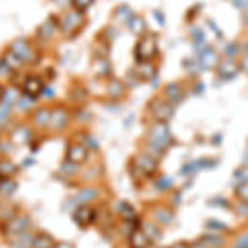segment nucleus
<instances>
[{"instance_id": "f257e3e1", "label": "nucleus", "mask_w": 248, "mask_h": 248, "mask_svg": "<svg viewBox=\"0 0 248 248\" xmlns=\"http://www.w3.org/2000/svg\"><path fill=\"white\" fill-rule=\"evenodd\" d=\"M146 142L154 144V146L161 147V149H164V151L169 149L172 144H174V136H172V133H170L169 124L154 121V124H151L149 131H147Z\"/></svg>"}, {"instance_id": "f03ea898", "label": "nucleus", "mask_w": 248, "mask_h": 248, "mask_svg": "<svg viewBox=\"0 0 248 248\" xmlns=\"http://www.w3.org/2000/svg\"><path fill=\"white\" fill-rule=\"evenodd\" d=\"M157 55V35L154 33H144L141 38L138 40L134 48V57L136 62H153L154 57Z\"/></svg>"}, {"instance_id": "7ed1b4c3", "label": "nucleus", "mask_w": 248, "mask_h": 248, "mask_svg": "<svg viewBox=\"0 0 248 248\" xmlns=\"http://www.w3.org/2000/svg\"><path fill=\"white\" fill-rule=\"evenodd\" d=\"M85 23H86L85 14L73 9V10L66 12V14L58 20V29L65 37H75V35L85 27Z\"/></svg>"}, {"instance_id": "20e7f679", "label": "nucleus", "mask_w": 248, "mask_h": 248, "mask_svg": "<svg viewBox=\"0 0 248 248\" xmlns=\"http://www.w3.org/2000/svg\"><path fill=\"white\" fill-rule=\"evenodd\" d=\"M157 170V159L146 153H139L131 159V172L134 177H151Z\"/></svg>"}, {"instance_id": "39448f33", "label": "nucleus", "mask_w": 248, "mask_h": 248, "mask_svg": "<svg viewBox=\"0 0 248 248\" xmlns=\"http://www.w3.org/2000/svg\"><path fill=\"white\" fill-rule=\"evenodd\" d=\"M147 111L154 118V121L159 123H169V119L174 116V105H170L164 96L153 98L147 105Z\"/></svg>"}, {"instance_id": "423d86ee", "label": "nucleus", "mask_w": 248, "mask_h": 248, "mask_svg": "<svg viewBox=\"0 0 248 248\" xmlns=\"http://www.w3.org/2000/svg\"><path fill=\"white\" fill-rule=\"evenodd\" d=\"M10 50L15 51L20 58L23 60V63H29V65H35L38 63V51L30 45V42L27 38H17L10 43Z\"/></svg>"}, {"instance_id": "0eeeda50", "label": "nucleus", "mask_w": 248, "mask_h": 248, "mask_svg": "<svg viewBox=\"0 0 248 248\" xmlns=\"http://www.w3.org/2000/svg\"><path fill=\"white\" fill-rule=\"evenodd\" d=\"M70 123V111H68L66 106L63 105H55L51 108V118H50V129L53 133H60L68 126Z\"/></svg>"}, {"instance_id": "6e6552de", "label": "nucleus", "mask_w": 248, "mask_h": 248, "mask_svg": "<svg viewBox=\"0 0 248 248\" xmlns=\"http://www.w3.org/2000/svg\"><path fill=\"white\" fill-rule=\"evenodd\" d=\"M215 70H217V77L220 79H223V81H230V79H233L238 75L240 65L235 62L233 58H222L218 62V65Z\"/></svg>"}, {"instance_id": "1a4fd4ad", "label": "nucleus", "mask_w": 248, "mask_h": 248, "mask_svg": "<svg viewBox=\"0 0 248 248\" xmlns=\"http://www.w3.org/2000/svg\"><path fill=\"white\" fill-rule=\"evenodd\" d=\"M45 90V83L38 77H27L22 83V93L30 99H38V96Z\"/></svg>"}, {"instance_id": "9d476101", "label": "nucleus", "mask_w": 248, "mask_h": 248, "mask_svg": "<svg viewBox=\"0 0 248 248\" xmlns=\"http://www.w3.org/2000/svg\"><path fill=\"white\" fill-rule=\"evenodd\" d=\"M88 159V147L83 142H71L66 147V161L71 164H79L86 162Z\"/></svg>"}, {"instance_id": "9b49d317", "label": "nucleus", "mask_w": 248, "mask_h": 248, "mask_svg": "<svg viewBox=\"0 0 248 248\" xmlns=\"http://www.w3.org/2000/svg\"><path fill=\"white\" fill-rule=\"evenodd\" d=\"M94 218H96L94 210L91 209L90 205H86V203H79L77 207V210L73 212V222L77 223L78 227H81V229L91 225V223L94 222Z\"/></svg>"}, {"instance_id": "f8f14e48", "label": "nucleus", "mask_w": 248, "mask_h": 248, "mask_svg": "<svg viewBox=\"0 0 248 248\" xmlns=\"http://www.w3.org/2000/svg\"><path fill=\"white\" fill-rule=\"evenodd\" d=\"M29 225H30V218L27 215H18V217H14L7 222L5 232L10 235H22L27 232Z\"/></svg>"}, {"instance_id": "ddd939ff", "label": "nucleus", "mask_w": 248, "mask_h": 248, "mask_svg": "<svg viewBox=\"0 0 248 248\" xmlns=\"http://www.w3.org/2000/svg\"><path fill=\"white\" fill-rule=\"evenodd\" d=\"M91 68H93L94 75L98 78H108L113 73V66H111V62L108 60V57H94Z\"/></svg>"}, {"instance_id": "4468645a", "label": "nucleus", "mask_w": 248, "mask_h": 248, "mask_svg": "<svg viewBox=\"0 0 248 248\" xmlns=\"http://www.w3.org/2000/svg\"><path fill=\"white\" fill-rule=\"evenodd\" d=\"M164 98L170 103V105H179L184 99V90L179 83H167L164 86Z\"/></svg>"}, {"instance_id": "2eb2a0df", "label": "nucleus", "mask_w": 248, "mask_h": 248, "mask_svg": "<svg viewBox=\"0 0 248 248\" xmlns=\"http://www.w3.org/2000/svg\"><path fill=\"white\" fill-rule=\"evenodd\" d=\"M50 118H51V109L46 106L37 108V109H33V113H31V121H33L35 126L40 127V129L50 126Z\"/></svg>"}, {"instance_id": "dca6fc26", "label": "nucleus", "mask_w": 248, "mask_h": 248, "mask_svg": "<svg viewBox=\"0 0 248 248\" xmlns=\"http://www.w3.org/2000/svg\"><path fill=\"white\" fill-rule=\"evenodd\" d=\"M197 60H199V63H201V68H217L220 62L218 53L212 46H207L205 50L199 55Z\"/></svg>"}, {"instance_id": "f3484780", "label": "nucleus", "mask_w": 248, "mask_h": 248, "mask_svg": "<svg viewBox=\"0 0 248 248\" xmlns=\"http://www.w3.org/2000/svg\"><path fill=\"white\" fill-rule=\"evenodd\" d=\"M129 245L133 248H147L151 245V240L147 238L142 229H134L129 233Z\"/></svg>"}, {"instance_id": "a211bd4d", "label": "nucleus", "mask_w": 248, "mask_h": 248, "mask_svg": "<svg viewBox=\"0 0 248 248\" xmlns=\"http://www.w3.org/2000/svg\"><path fill=\"white\" fill-rule=\"evenodd\" d=\"M155 66L153 65V62H142L138 65V70L134 71V75L138 77V79H142V81H149V79L154 78L155 75Z\"/></svg>"}, {"instance_id": "6ab92c4d", "label": "nucleus", "mask_w": 248, "mask_h": 248, "mask_svg": "<svg viewBox=\"0 0 248 248\" xmlns=\"http://www.w3.org/2000/svg\"><path fill=\"white\" fill-rule=\"evenodd\" d=\"M106 93L109 98H113V99H118V98H123L124 93H126V86H124V83L123 81H119V79H109L108 81V85H106Z\"/></svg>"}, {"instance_id": "aec40b11", "label": "nucleus", "mask_w": 248, "mask_h": 248, "mask_svg": "<svg viewBox=\"0 0 248 248\" xmlns=\"http://www.w3.org/2000/svg\"><path fill=\"white\" fill-rule=\"evenodd\" d=\"M0 58H2L3 62H5V65L10 68V71H18L20 68L23 66V60L20 58L18 55L15 53V51H12L10 48H9V50L3 51V55Z\"/></svg>"}, {"instance_id": "412c9836", "label": "nucleus", "mask_w": 248, "mask_h": 248, "mask_svg": "<svg viewBox=\"0 0 248 248\" xmlns=\"http://www.w3.org/2000/svg\"><path fill=\"white\" fill-rule=\"evenodd\" d=\"M57 27H58V20L55 17L48 18L46 22H43L42 25L38 27V35L42 38H51L55 35V31H57Z\"/></svg>"}, {"instance_id": "4be33fe9", "label": "nucleus", "mask_w": 248, "mask_h": 248, "mask_svg": "<svg viewBox=\"0 0 248 248\" xmlns=\"http://www.w3.org/2000/svg\"><path fill=\"white\" fill-rule=\"evenodd\" d=\"M55 240L51 235L45 233V232H38L33 237V242H31V248H53Z\"/></svg>"}, {"instance_id": "5701e85b", "label": "nucleus", "mask_w": 248, "mask_h": 248, "mask_svg": "<svg viewBox=\"0 0 248 248\" xmlns=\"http://www.w3.org/2000/svg\"><path fill=\"white\" fill-rule=\"evenodd\" d=\"M154 218L155 222L162 223V225H169L174 220V212L169 210L167 207H157V209H154Z\"/></svg>"}, {"instance_id": "b1692460", "label": "nucleus", "mask_w": 248, "mask_h": 248, "mask_svg": "<svg viewBox=\"0 0 248 248\" xmlns=\"http://www.w3.org/2000/svg\"><path fill=\"white\" fill-rule=\"evenodd\" d=\"M127 29L133 31L134 35H139V37H142V35L146 33V22H144L142 17H139V15H134V17L131 18V22L127 23Z\"/></svg>"}, {"instance_id": "393cba45", "label": "nucleus", "mask_w": 248, "mask_h": 248, "mask_svg": "<svg viewBox=\"0 0 248 248\" xmlns=\"http://www.w3.org/2000/svg\"><path fill=\"white\" fill-rule=\"evenodd\" d=\"M12 139H14L15 142H18V144H27V142L31 141V133H30L29 127L18 126L17 129H15L14 136H12Z\"/></svg>"}, {"instance_id": "a878e982", "label": "nucleus", "mask_w": 248, "mask_h": 248, "mask_svg": "<svg viewBox=\"0 0 248 248\" xmlns=\"http://www.w3.org/2000/svg\"><path fill=\"white\" fill-rule=\"evenodd\" d=\"M144 233L147 235V238L151 240V243L153 242H157V240H161L162 237V233H161V230H159V227L155 225V223L153 222H147V223H144Z\"/></svg>"}, {"instance_id": "bb28decb", "label": "nucleus", "mask_w": 248, "mask_h": 248, "mask_svg": "<svg viewBox=\"0 0 248 248\" xmlns=\"http://www.w3.org/2000/svg\"><path fill=\"white\" fill-rule=\"evenodd\" d=\"M114 17L118 18L119 22H123V23H126V25H127V23L131 22V18L134 17V14L127 5H119L118 9L114 10Z\"/></svg>"}, {"instance_id": "cd10ccee", "label": "nucleus", "mask_w": 248, "mask_h": 248, "mask_svg": "<svg viewBox=\"0 0 248 248\" xmlns=\"http://www.w3.org/2000/svg\"><path fill=\"white\" fill-rule=\"evenodd\" d=\"M116 210H118V214L121 215L124 220H131L134 217V209L133 205H129L127 202H119L118 207H116Z\"/></svg>"}, {"instance_id": "c85d7f7f", "label": "nucleus", "mask_w": 248, "mask_h": 248, "mask_svg": "<svg viewBox=\"0 0 248 248\" xmlns=\"http://www.w3.org/2000/svg\"><path fill=\"white\" fill-rule=\"evenodd\" d=\"M201 240H203V242L209 245V248H222L223 247V238L220 237V235H215V233L203 235Z\"/></svg>"}, {"instance_id": "c756f323", "label": "nucleus", "mask_w": 248, "mask_h": 248, "mask_svg": "<svg viewBox=\"0 0 248 248\" xmlns=\"http://www.w3.org/2000/svg\"><path fill=\"white\" fill-rule=\"evenodd\" d=\"M17 172V166L14 162H9V161H2L0 162V175L2 177H7L9 179L10 175H14Z\"/></svg>"}, {"instance_id": "7c9ffc66", "label": "nucleus", "mask_w": 248, "mask_h": 248, "mask_svg": "<svg viewBox=\"0 0 248 248\" xmlns=\"http://www.w3.org/2000/svg\"><path fill=\"white\" fill-rule=\"evenodd\" d=\"M233 181L238 184H248V166L240 167L233 172Z\"/></svg>"}, {"instance_id": "2f4dec72", "label": "nucleus", "mask_w": 248, "mask_h": 248, "mask_svg": "<svg viewBox=\"0 0 248 248\" xmlns=\"http://www.w3.org/2000/svg\"><path fill=\"white\" fill-rule=\"evenodd\" d=\"M93 3H94V0H71V5H73V9L81 12V14H85V12L90 9Z\"/></svg>"}, {"instance_id": "473e14b6", "label": "nucleus", "mask_w": 248, "mask_h": 248, "mask_svg": "<svg viewBox=\"0 0 248 248\" xmlns=\"http://www.w3.org/2000/svg\"><path fill=\"white\" fill-rule=\"evenodd\" d=\"M96 197V190L94 189H83L78 194V201L81 203H90Z\"/></svg>"}, {"instance_id": "72a5a7b5", "label": "nucleus", "mask_w": 248, "mask_h": 248, "mask_svg": "<svg viewBox=\"0 0 248 248\" xmlns=\"http://www.w3.org/2000/svg\"><path fill=\"white\" fill-rule=\"evenodd\" d=\"M238 51H240L238 43H229V45L223 48V55H225V58H233L235 60V55H238Z\"/></svg>"}, {"instance_id": "f704fd0d", "label": "nucleus", "mask_w": 248, "mask_h": 248, "mask_svg": "<svg viewBox=\"0 0 248 248\" xmlns=\"http://www.w3.org/2000/svg\"><path fill=\"white\" fill-rule=\"evenodd\" d=\"M155 186L161 190H169L172 187V179H169L167 175H161V177H157V181H155Z\"/></svg>"}, {"instance_id": "c9c22d12", "label": "nucleus", "mask_w": 248, "mask_h": 248, "mask_svg": "<svg viewBox=\"0 0 248 248\" xmlns=\"http://www.w3.org/2000/svg\"><path fill=\"white\" fill-rule=\"evenodd\" d=\"M235 194H237V197L240 201L248 202V184H240V186H237Z\"/></svg>"}, {"instance_id": "e433bc0d", "label": "nucleus", "mask_w": 248, "mask_h": 248, "mask_svg": "<svg viewBox=\"0 0 248 248\" xmlns=\"http://www.w3.org/2000/svg\"><path fill=\"white\" fill-rule=\"evenodd\" d=\"M12 113V106L5 105V103H0V124L7 123V119L10 118Z\"/></svg>"}, {"instance_id": "4c0bfd02", "label": "nucleus", "mask_w": 248, "mask_h": 248, "mask_svg": "<svg viewBox=\"0 0 248 248\" xmlns=\"http://www.w3.org/2000/svg\"><path fill=\"white\" fill-rule=\"evenodd\" d=\"M15 187H17V184L14 181H10V179H3V181L0 182V190H2L3 194H12Z\"/></svg>"}, {"instance_id": "58836bf2", "label": "nucleus", "mask_w": 248, "mask_h": 248, "mask_svg": "<svg viewBox=\"0 0 248 248\" xmlns=\"http://www.w3.org/2000/svg\"><path fill=\"white\" fill-rule=\"evenodd\" d=\"M205 227L212 232H222L227 229V225H223V223H218V222H214V220H210V222L205 223Z\"/></svg>"}, {"instance_id": "ea45409f", "label": "nucleus", "mask_w": 248, "mask_h": 248, "mask_svg": "<svg viewBox=\"0 0 248 248\" xmlns=\"http://www.w3.org/2000/svg\"><path fill=\"white\" fill-rule=\"evenodd\" d=\"M192 38H194V42H205V35H203V31L201 29L192 30Z\"/></svg>"}, {"instance_id": "a19ab883", "label": "nucleus", "mask_w": 248, "mask_h": 248, "mask_svg": "<svg viewBox=\"0 0 248 248\" xmlns=\"http://www.w3.org/2000/svg\"><path fill=\"white\" fill-rule=\"evenodd\" d=\"M233 248H248V233H245L243 237H240L237 242H235Z\"/></svg>"}, {"instance_id": "79ce46f5", "label": "nucleus", "mask_w": 248, "mask_h": 248, "mask_svg": "<svg viewBox=\"0 0 248 248\" xmlns=\"http://www.w3.org/2000/svg\"><path fill=\"white\" fill-rule=\"evenodd\" d=\"M237 212L240 215H243V217H247L248 215V202H240L238 205H237Z\"/></svg>"}, {"instance_id": "37998d69", "label": "nucleus", "mask_w": 248, "mask_h": 248, "mask_svg": "<svg viewBox=\"0 0 248 248\" xmlns=\"http://www.w3.org/2000/svg\"><path fill=\"white\" fill-rule=\"evenodd\" d=\"M233 3L240 10H248V0H233Z\"/></svg>"}, {"instance_id": "c03bdc74", "label": "nucleus", "mask_w": 248, "mask_h": 248, "mask_svg": "<svg viewBox=\"0 0 248 248\" xmlns=\"http://www.w3.org/2000/svg\"><path fill=\"white\" fill-rule=\"evenodd\" d=\"M189 248H209V245H207V243L203 242V240H201V238H199L197 242L190 243V245H189Z\"/></svg>"}, {"instance_id": "a18cd8bd", "label": "nucleus", "mask_w": 248, "mask_h": 248, "mask_svg": "<svg viewBox=\"0 0 248 248\" xmlns=\"http://www.w3.org/2000/svg\"><path fill=\"white\" fill-rule=\"evenodd\" d=\"M10 71V68L5 65V62H3L2 58H0V75H7Z\"/></svg>"}, {"instance_id": "49530a36", "label": "nucleus", "mask_w": 248, "mask_h": 248, "mask_svg": "<svg viewBox=\"0 0 248 248\" xmlns=\"http://www.w3.org/2000/svg\"><path fill=\"white\" fill-rule=\"evenodd\" d=\"M53 248H75V247L71 245L70 242H58V243H55Z\"/></svg>"}, {"instance_id": "de8ad7c7", "label": "nucleus", "mask_w": 248, "mask_h": 248, "mask_svg": "<svg viewBox=\"0 0 248 248\" xmlns=\"http://www.w3.org/2000/svg\"><path fill=\"white\" fill-rule=\"evenodd\" d=\"M240 70H245L248 73V55H245V58H243L242 63H240Z\"/></svg>"}, {"instance_id": "09e8293b", "label": "nucleus", "mask_w": 248, "mask_h": 248, "mask_svg": "<svg viewBox=\"0 0 248 248\" xmlns=\"http://www.w3.org/2000/svg\"><path fill=\"white\" fill-rule=\"evenodd\" d=\"M169 248H189V245H187L186 242H177V243H174V245L169 247Z\"/></svg>"}, {"instance_id": "8fccbe9b", "label": "nucleus", "mask_w": 248, "mask_h": 248, "mask_svg": "<svg viewBox=\"0 0 248 248\" xmlns=\"http://www.w3.org/2000/svg\"><path fill=\"white\" fill-rule=\"evenodd\" d=\"M3 91H5V88H3V85H2V83H0V98H2Z\"/></svg>"}, {"instance_id": "3c124183", "label": "nucleus", "mask_w": 248, "mask_h": 248, "mask_svg": "<svg viewBox=\"0 0 248 248\" xmlns=\"http://www.w3.org/2000/svg\"><path fill=\"white\" fill-rule=\"evenodd\" d=\"M0 147H2V144H0Z\"/></svg>"}]
</instances>
